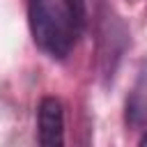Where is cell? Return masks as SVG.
Returning <instances> with one entry per match:
<instances>
[{"instance_id": "obj_1", "label": "cell", "mask_w": 147, "mask_h": 147, "mask_svg": "<svg viewBox=\"0 0 147 147\" xmlns=\"http://www.w3.org/2000/svg\"><path fill=\"white\" fill-rule=\"evenodd\" d=\"M28 23L34 44L64 60L85 28V0H28Z\"/></svg>"}, {"instance_id": "obj_2", "label": "cell", "mask_w": 147, "mask_h": 147, "mask_svg": "<svg viewBox=\"0 0 147 147\" xmlns=\"http://www.w3.org/2000/svg\"><path fill=\"white\" fill-rule=\"evenodd\" d=\"M37 129H39V142L44 147H60L64 142V110L60 99L44 96L39 101Z\"/></svg>"}, {"instance_id": "obj_3", "label": "cell", "mask_w": 147, "mask_h": 147, "mask_svg": "<svg viewBox=\"0 0 147 147\" xmlns=\"http://www.w3.org/2000/svg\"><path fill=\"white\" fill-rule=\"evenodd\" d=\"M126 117L131 124H145L147 122V67L140 74L129 101H126Z\"/></svg>"}, {"instance_id": "obj_4", "label": "cell", "mask_w": 147, "mask_h": 147, "mask_svg": "<svg viewBox=\"0 0 147 147\" xmlns=\"http://www.w3.org/2000/svg\"><path fill=\"white\" fill-rule=\"evenodd\" d=\"M140 147H147V131H145L142 138H140Z\"/></svg>"}]
</instances>
